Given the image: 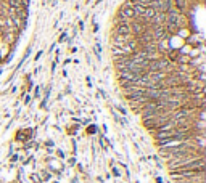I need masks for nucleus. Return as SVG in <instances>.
Listing matches in <instances>:
<instances>
[{
    "instance_id": "obj_1",
    "label": "nucleus",
    "mask_w": 206,
    "mask_h": 183,
    "mask_svg": "<svg viewBox=\"0 0 206 183\" xmlns=\"http://www.w3.org/2000/svg\"><path fill=\"white\" fill-rule=\"evenodd\" d=\"M114 32H116V36H132V32H130V24H116Z\"/></svg>"
},
{
    "instance_id": "obj_2",
    "label": "nucleus",
    "mask_w": 206,
    "mask_h": 183,
    "mask_svg": "<svg viewBox=\"0 0 206 183\" xmlns=\"http://www.w3.org/2000/svg\"><path fill=\"white\" fill-rule=\"evenodd\" d=\"M5 2L11 8H27L29 5V0H5Z\"/></svg>"
}]
</instances>
